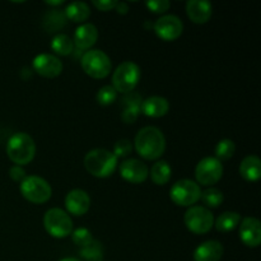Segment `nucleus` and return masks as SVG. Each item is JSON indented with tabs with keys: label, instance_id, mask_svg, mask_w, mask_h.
Listing matches in <instances>:
<instances>
[{
	"label": "nucleus",
	"instance_id": "nucleus-1",
	"mask_svg": "<svg viewBox=\"0 0 261 261\" xmlns=\"http://www.w3.org/2000/svg\"><path fill=\"white\" fill-rule=\"evenodd\" d=\"M134 145L140 157L148 161H155L165 153L166 138L158 127L145 126L138 132Z\"/></svg>",
	"mask_w": 261,
	"mask_h": 261
},
{
	"label": "nucleus",
	"instance_id": "nucleus-2",
	"mask_svg": "<svg viewBox=\"0 0 261 261\" xmlns=\"http://www.w3.org/2000/svg\"><path fill=\"white\" fill-rule=\"evenodd\" d=\"M84 167L94 177H109L117 168V158L110 150L97 148L86 154Z\"/></svg>",
	"mask_w": 261,
	"mask_h": 261
},
{
	"label": "nucleus",
	"instance_id": "nucleus-3",
	"mask_svg": "<svg viewBox=\"0 0 261 261\" xmlns=\"http://www.w3.org/2000/svg\"><path fill=\"white\" fill-rule=\"evenodd\" d=\"M7 154L9 160L17 166L28 165L35 158V142L25 133H17L8 140Z\"/></svg>",
	"mask_w": 261,
	"mask_h": 261
},
{
	"label": "nucleus",
	"instance_id": "nucleus-4",
	"mask_svg": "<svg viewBox=\"0 0 261 261\" xmlns=\"http://www.w3.org/2000/svg\"><path fill=\"white\" fill-rule=\"evenodd\" d=\"M140 79V68L133 61H124L120 64L112 75V87L122 94L134 92Z\"/></svg>",
	"mask_w": 261,
	"mask_h": 261
},
{
	"label": "nucleus",
	"instance_id": "nucleus-5",
	"mask_svg": "<svg viewBox=\"0 0 261 261\" xmlns=\"http://www.w3.org/2000/svg\"><path fill=\"white\" fill-rule=\"evenodd\" d=\"M43 227L50 236L65 239L73 232V221L63 209L51 208L43 216Z\"/></svg>",
	"mask_w": 261,
	"mask_h": 261
},
{
	"label": "nucleus",
	"instance_id": "nucleus-6",
	"mask_svg": "<svg viewBox=\"0 0 261 261\" xmlns=\"http://www.w3.org/2000/svg\"><path fill=\"white\" fill-rule=\"evenodd\" d=\"M82 69L94 79H103L111 73L112 64L109 56L101 50H88L81 59Z\"/></svg>",
	"mask_w": 261,
	"mask_h": 261
},
{
	"label": "nucleus",
	"instance_id": "nucleus-7",
	"mask_svg": "<svg viewBox=\"0 0 261 261\" xmlns=\"http://www.w3.org/2000/svg\"><path fill=\"white\" fill-rule=\"evenodd\" d=\"M20 193L23 198L32 204H43L51 198V186L40 176H27L20 182Z\"/></svg>",
	"mask_w": 261,
	"mask_h": 261
},
{
	"label": "nucleus",
	"instance_id": "nucleus-8",
	"mask_svg": "<svg viewBox=\"0 0 261 261\" xmlns=\"http://www.w3.org/2000/svg\"><path fill=\"white\" fill-rule=\"evenodd\" d=\"M186 227L195 234H205L213 228L214 217L209 209L204 206L193 205L186 211L184 217Z\"/></svg>",
	"mask_w": 261,
	"mask_h": 261
},
{
	"label": "nucleus",
	"instance_id": "nucleus-9",
	"mask_svg": "<svg viewBox=\"0 0 261 261\" xmlns=\"http://www.w3.org/2000/svg\"><path fill=\"white\" fill-rule=\"evenodd\" d=\"M200 186L195 181L188 180V178H184V180H180L176 184H173L170 191L171 200L176 205L189 206V208L193 206L200 199Z\"/></svg>",
	"mask_w": 261,
	"mask_h": 261
},
{
	"label": "nucleus",
	"instance_id": "nucleus-10",
	"mask_svg": "<svg viewBox=\"0 0 261 261\" xmlns=\"http://www.w3.org/2000/svg\"><path fill=\"white\" fill-rule=\"evenodd\" d=\"M223 176V165L216 157H205L198 163L195 168V177L198 185L212 186L218 182Z\"/></svg>",
	"mask_w": 261,
	"mask_h": 261
},
{
	"label": "nucleus",
	"instance_id": "nucleus-11",
	"mask_svg": "<svg viewBox=\"0 0 261 261\" xmlns=\"http://www.w3.org/2000/svg\"><path fill=\"white\" fill-rule=\"evenodd\" d=\"M155 35L163 41H175L182 35V20L173 14H167L161 17L153 24Z\"/></svg>",
	"mask_w": 261,
	"mask_h": 261
},
{
	"label": "nucleus",
	"instance_id": "nucleus-12",
	"mask_svg": "<svg viewBox=\"0 0 261 261\" xmlns=\"http://www.w3.org/2000/svg\"><path fill=\"white\" fill-rule=\"evenodd\" d=\"M120 175L125 181L130 184H142L149 176V170L144 162L135 158L124 161L119 167Z\"/></svg>",
	"mask_w": 261,
	"mask_h": 261
},
{
	"label": "nucleus",
	"instance_id": "nucleus-13",
	"mask_svg": "<svg viewBox=\"0 0 261 261\" xmlns=\"http://www.w3.org/2000/svg\"><path fill=\"white\" fill-rule=\"evenodd\" d=\"M33 69L41 76L56 78L63 71V63L58 56L51 54H40L33 59Z\"/></svg>",
	"mask_w": 261,
	"mask_h": 261
},
{
	"label": "nucleus",
	"instance_id": "nucleus-14",
	"mask_svg": "<svg viewBox=\"0 0 261 261\" xmlns=\"http://www.w3.org/2000/svg\"><path fill=\"white\" fill-rule=\"evenodd\" d=\"M240 239L247 247H257L261 242V224L254 217L242 219L240 224Z\"/></svg>",
	"mask_w": 261,
	"mask_h": 261
},
{
	"label": "nucleus",
	"instance_id": "nucleus-15",
	"mask_svg": "<svg viewBox=\"0 0 261 261\" xmlns=\"http://www.w3.org/2000/svg\"><path fill=\"white\" fill-rule=\"evenodd\" d=\"M89 206H91V198L86 191L81 189H74L65 196V208L73 216H84L89 211Z\"/></svg>",
	"mask_w": 261,
	"mask_h": 261
},
{
	"label": "nucleus",
	"instance_id": "nucleus-16",
	"mask_svg": "<svg viewBox=\"0 0 261 261\" xmlns=\"http://www.w3.org/2000/svg\"><path fill=\"white\" fill-rule=\"evenodd\" d=\"M213 7L205 0H190L186 3V14L196 24H204L212 18Z\"/></svg>",
	"mask_w": 261,
	"mask_h": 261
},
{
	"label": "nucleus",
	"instance_id": "nucleus-17",
	"mask_svg": "<svg viewBox=\"0 0 261 261\" xmlns=\"http://www.w3.org/2000/svg\"><path fill=\"white\" fill-rule=\"evenodd\" d=\"M97 38H98V31L96 25L92 23H84L75 30L73 43L76 46V50H88L96 43Z\"/></svg>",
	"mask_w": 261,
	"mask_h": 261
},
{
	"label": "nucleus",
	"instance_id": "nucleus-18",
	"mask_svg": "<svg viewBox=\"0 0 261 261\" xmlns=\"http://www.w3.org/2000/svg\"><path fill=\"white\" fill-rule=\"evenodd\" d=\"M142 97L135 92L125 94L122 98L124 110L121 112V120L125 124H134L140 114V106H142Z\"/></svg>",
	"mask_w": 261,
	"mask_h": 261
},
{
	"label": "nucleus",
	"instance_id": "nucleus-19",
	"mask_svg": "<svg viewBox=\"0 0 261 261\" xmlns=\"http://www.w3.org/2000/svg\"><path fill=\"white\" fill-rule=\"evenodd\" d=\"M223 245L218 241H205L194 251V261H219L223 256Z\"/></svg>",
	"mask_w": 261,
	"mask_h": 261
},
{
	"label": "nucleus",
	"instance_id": "nucleus-20",
	"mask_svg": "<svg viewBox=\"0 0 261 261\" xmlns=\"http://www.w3.org/2000/svg\"><path fill=\"white\" fill-rule=\"evenodd\" d=\"M168 110H170V103L166 98L160 96H152L149 98L144 99L140 106V112L148 117H153V119H158L165 115H167Z\"/></svg>",
	"mask_w": 261,
	"mask_h": 261
},
{
	"label": "nucleus",
	"instance_id": "nucleus-21",
	"mask_svg": "<svg viewBox=\"0 0 261 261\" xmlns=\"http://www.w3.org/2000/svg\"><path fill=\"white\" fill-rule=\"evenodd\" d=\"M240 173L250 182H255L261 176V161L256 155H247L240 166Z\"/></svg>",
	"mask_w": 261,
	"mask_h": 261
},
{
	"label": "nucleus",
	"instance_id": "nucleus-22",
	"mask_svg": "<svg viewBox=\"0 0 261 261\" xmlns=\"http://www.w3.org/2000/svg\"><path fill=\"white\" fill-rule=\"evenodd\" d=\"M66 20L68 19L65 17V13L59 9H51L43 15L42 27L46 32L54 33L65 27Z\"/></svg>",
	"mask_w": 261,
	"mask_h": 261
},
{
	"label": "nucleus",
	"instance_id": "nucleus-23",
	"mask_svg": "<svg viewBox=\"0 0 261 261\" xmlns=\"http://www.w3.org/2000/svg\"><path fill=\"white\" fill-rule=\"evenodd\" d=\"M65 17L66 19H70L71 22L75 23H83L87 20L91 15V9H89L88 4L84 2H74L70 3L68 7L65 8Z\"/></svg>",
	"mask_w": 261,
	"mask_h": 261
},
{
	"label": "nucleus",
	"instance_id": "nucleus-24",
	"mask_svg": "<svg viewBox=\"0 0 261 261\" xmlns=\"http://www.w3.org/2000/svg\"><path fill=\"white\" fill-rule=\"evenodd\" d=\"M172 168L166 161H158L150 168V178L155 185H166L171 180Z\"/></svg>",
	"mask_w": 261,
	"mask_h": 261
},
{
	"label": "nucleus",
	"instance_id": "nucleus-25",
	"mask_svg": "<svg viewBox=\"0 0 261 261\" xmlns=\"http://www.w3.org/2000/svg\"><path fill=\"white\" fill-rule=\"evenodd\" d=\"M241 222V216L237 212H224L214 222V226L219 232H231Z\"/></svg>",
	"mask_w": 261,
	"mask_h": 261
},
{
	"label": "nucleus",
	"instance_id": "nucleus-26",
	"mask_svg": "<svg viewBox=\"0 0 261 261\" xmlns=\"http://www.w3.org/2000/svg\"><path fill=\"white\" fill-rule=\"evenodd\" d=\"M51 48L58 55L68 56L74 50L73 40L68 35H58L51 41Z\"/></svg>",
	"mask_w": 261,
	"mask_h": 261
},
{
	"label": "nucleus",
	"instance_id": "nucleus-27",
	"mask_svg": "<svg viewBox=\"0 0 261 261\" xmlns=\"http://www.w3.org/2000/svg\"><path fill=\"white\" fill-rule=\"evenodd\" d=\"M79 254L87 261H102L103 259V246L99 241L93 240L89 245L82 247Z\"/></svg>",
	"mask_w": 261,
	"mask_h": 261
},
{
	"label": "nucleus",
	"instance_id": "nucleus-28",
	"mask_svg": "<svg viewBox=\"0 0 261 261\" xmlns=\"http://www.w3.org/2000/svg\"><path fill=\"white\" fill-rule=\"evenodd\" d=\"M201 200L206 206L211 208H218L224 200L223 193L216 188H209L205 191H201Z\"/></svg>",
	"mask_w": 261,
	"mask_h": 261
},
{
	"label": "nucleus",
	"instance_id": "nucleus-29",
	"mask_svg": "<svg viewBox=\"0 0 261 261\" xmlns=\"http://www.w3.org/2000/svg\"><path fill=\"white\" fill-rule=\"evenodd\" d=\"M236 152V145L231 139H223L218 142L216 147V158L218 161H227L233 157Z\"/></svg>",
	"mask_w": 261,
	"mask_h": 261
},
{
	"label": "nucleus",
	"instance_id": "nucleus-30",
	"mask_svg": "<svg viewBox=\"0 0 261 261\" xmlns=\"http://www.w3.org/2000/svg\"><path fill=\"white\" fill-rule=\"evenodd\" d=\"M117 98L116 89L112 86H103L98 92H97L96 99L102 106H110L114 103Z\"/></svg>",
	"mask_w": 261,
	"mask_h": 261
},
{
	"label": "nucleus",
	"instance_id": "nucleus-31",
	"mask_svg": "<svg viewBox=\"0 0 261 261\" xmlns=\"http://www.w3.org/2000/svg\"><path fill=\"white\" fill-rule=\"evenodd\" d=\"M71 239H73V242L79 246L82 247L87 246V245L91 244L93 241V237H92V233L89 229L87 228H78V229H74L71 232Z\"/></svg>",
	"mask_w": 261,
	"mask_h": 261
},
{
	"label": "nucleus",
	"instance_id": "nucleus-32",
	"mask_svg": "<svg viewBox=\"0 0 261 261\" xmlns=\"http://www.w3.org/2000/svg\"><path fill=\"white\" fill-rule=\"evenodd\" d=\"M133 150V144L129 139H120L114 145V154L117 157H126Z\"/></svg>",
	"mask_w": 261,
	"mask_h": 261
},
{
	"label": "nucleus",
	"instance_id": "nucleus-33",
	"mask_svg": "<svg viewBox=\"0 0 261 261\" xmlns=\"http://www.w3.org/2000/svg\"><path fill=\"white\" fill-rule=\"evenodd\" d=\"M148 9L155 14H162V13L167 12L171 7V3L168 0H152V2L145 3Z\"/></svg>",
	"mask_w": 261,
	"mask_h": 261
},
{
	"label": "nucleus",
	"instance_id": "nucleus-34",
	"mask_svg": "<svg viewBox=\"0 0 261 261\" xmlns=\"http://www.w3.org/2000/svg\"><path fill=\"white\" fill-rule=\"evenodd\" d=\"M9 176L13 181H15V182H22V181L27 177L25 171L23 170L22 166H17V165H14L12 168H10Z\"/></svg>",
	"mask_w": 261,
	"mask_h": 261
},
{
	"label": "nucleus",
	"instance_id": "nucleus-35",
	"mask_svg": "<svg viewBox=\"0 0 261 261\" xmlns=\"http://www.w3.org/2000/svg\"><path fill=\"white\" fill-rule=\"evenodd\" d=\"M116 4L117 2L115 0H93V5L101 12H109V10L115 9Z\"/></svg>",
	"mask_w": 261,
	"mask_h": 261
},
{
	"label": "nucleus",
	"instance_id": "nucleus-36",
	"mask_svg": "<svg viewBox=\"0 0 261 261\" xmlns=\"http://www.w3.org/2000/svg\"><path fill=\"white\" fill-rule=\"evenodd\" d=\"M115 9H116V12L119 13V14H122V15L126 14V13L129 12V7H127L126 3H124V2H117Z\"/></svg>",
	"mask_w": 261,
	"mask_h": 261
},
{
	"label": "nucleus",
	"instance_id": "nucleus-37",
	"mask_svg": "<svg viewBox=\"0 0 261 261\" xmlns=\"http://www.w3.org/2000/svg\"><path fill=\"white\" fill-rule=\"evenodd\" d=\"M47 5H53V7H59V5L64 4V0H59V2H45Z\"/></svg>",
	"mask_w": 261,
	"mask_h": 261
},
{
	"label": "nucleus",
	"instance_id": "nucleus-38",
	"mask_svg": "<svg viewBox=\"0 0 261 261\" xmlns=\"http://www.w3.org/2000/svg\"><path fill=\"white\" fill-rule=\"evenodd\" d=\"M60 261H81V260L75 259V257H66V259H63V260H60Z\"/></svg>",
	"mask_w": 261,
	"mask_h": 261
}]
</instances>
